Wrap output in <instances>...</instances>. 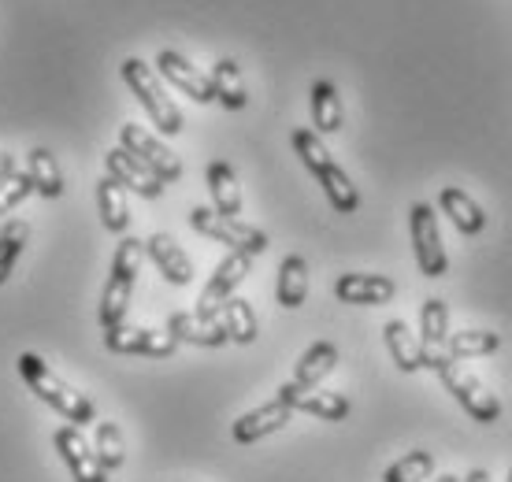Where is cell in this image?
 Segmentation results:
<instances>
[{
	"mask_svg": "<svg viewBox=\"0 0 512 482\" xmlns=\"http://www.w3.org/2000/svg\"><path fill=\"white\" fill-rule=\"evenodd\" d=\"M145 256L160 267V275H164L171 286H190L193 282L190 256L182 253V245L171 238V234H153V238L145 241Z\"/></svg>",
	"mask_w": 512,
	"mask_h": 482,
	"instance_id": "cell-18",
	"label": "cell"
},
{
	"mask_svg": "<svg viewBox=\"0 0 512 482\" xmlns=\"http://www.w3.org/2000/svg\"><path fill=\"white\" fill-rule=\"evenodd\" d=\"M290 416H294V408L275 397V401H268V405H260V408H253V412H245V416L234 419V427H231L234 442L238 445L260 442V438L282 431V427L290 423Z\"/></svg>",
	"mask_w": 512,
	"mask_h": 482,
	"instance_id": "cell-14",
	"label": "cell"
},
{
	"mask_svg": "<svg viewBox=\"0 0 512 482\" xmlns=\"http://www.w3.org/2000/svg\"><path fill=\"white\" fill-rule=\"evenodd\" d=\"M438 204H442V212L449 216V223L461 230V234H468V238L487 230V212H483L464 190H457V186H442Z\"/></svg>",
	"mask_w": 512,
	"mask_h": 482,
	"instance_id": "cell-19",
	"label": "cell"
},
{
	"mask_svg": "<svg viewBox=\"0 0 512 482\" xmlns=\"http://www.w3.org/2000/svg\"><path fill=\"white\" fill-rule=\"evenodd\" d=\"M316 182L323 186V193H327V201H331L334 212L349 216V212H357V208H360V193H357V186H353V178L334 164V160L323 167L320 175H316Z\"/></svg>",
	"mask_w": 512,
	"mask_h": 482,
	"instance_id": "cell-26",
	"label": "cell"
},
{
	"mask_svg": "<svg viewBox=\"0 0 512 482\" xmlns=\"http://www.w3.org/2000/svg\"><path fill=\"white\" fill-rule=\"evenodd\" d=\"M30 193H34V182H30L26 171L23 175L15 171L12 178H0V216H4V212H12V208H19Z\"/></svg>",
	"mask_w": 512,
	"mask_h": 482,
	"instance_id": "cell-35",
	"label": "cell"
},
{
	"mask_svg": "<svg viewBox=\"0 0 512 482\" xmlns=\"http://www.w3.org/2000/svg\"><path fill=\"white\" fill-rule=\"evenodd\" d=\"M93 453H97V460H101L104 471L123 468L127 449H123V434H119L116 423H97V442H93Z\"/></svg>",
	"mask_w": 512,
	"mask_h": 482,
	"instance_id": "cell-33",
	"label": "cell"
},
{
	"mask_svg": "<svg viewBox=\"0 0 512 482\" xmlns=\"http://www.w3.org/2000/svg\"><path fill=\"white\" fill-rule=\"evenodd\" d=\"M409 227H412V249H416L420 275H427V279H442L449 267V256H446V245H442V234H438L435 208L416 201L409 208Z\"/></svg>",
	"mask_w": 512,
	"mask_h": 482,
	"instance_id": "cell-5",
	"label": "cell"
},
{
	"mask_svg": "<svg viewBox=\"0 0 512 482\" xmlns=\"http://www.w3.org/2000/svg\"><path fill=\"white\" fill-rule=\"evenodd\" d=\"M119 149H127L130 156H138L141 164L149 167L160 182H179L182 178V164H179V156L167 149L164 141L153 138L145 127H138V123H127V127L119 130Z\"/></svg>",
	"mask_w": 512,
	"mask_h": 482,
	"instance_id": "cell-7",
	"label": "cell"
},
{
	"mask_svg": "<svg viewBox=\"0 0 512 482\" xmlns=\"http://www.w3.org/2000/svg\"><path fill=\"white\" fill-rule=\"evenodd\" d=\"M167 334H175L179 342L205 345V349H219V345L231 342L223 323H219V316H201V312H171Z\"/></svg>",
	"mask_w": 512,
	"mask_h": 482,
	"instance_id": "cell-17",
	"label": "cell"
},
{
	"mask_svg": "<svg viewBox=\"0 0 512 482\" xmlns=\"http://www.w3.org/2000/svg\"><path fill=\"white\" fill-rule=\"evenodd\" d=\"M26 241H30V227H26L23 219L4 223V230H0V286L12 279V267L23 256Z\"/></svg>",
	"mask_w": 512,
	"mask_h": 482,
	"instance_id": "cell-31",
	"label": "cell"
},
{
	"mask_svg": "<svg viewBox=\"0 0 512 482\" xmlns=\"http://www.w3.org/2000/svg\"><path fill=\"white\" fill-rule=\"evenodd\" d=\"M249 267H253V256H249V253H231V256H227V260L212 271L208 286L201 290V297H197V312H201V316H219V308L227 305V301L234 297V290L245 282Z\"/></svg>",
	"mask_w": 512,
	"mask_h": 482,
	"instance_id": "cell-9",
	"label": "cell"
},
{
	"mask_svg": "<svg viewBox=\"0 0 512 482\" xmlns=\"http://www.w3.org/2000/svg\"><path fill=\"white\" fill-rule=\"evenodd\" d=\"M435 471V457L427 449H412L383 471V482H427Z\"/></svg>",
	"mask_w": 512,
	"mask_h": 482,
	"instance_id": "cell-32",
	"label": "cell"
},
{
	"mask_svg": "<svg viewBox=\"0 0 512 482\" xmlns=\"http://www.w3.org/2000/svg\"><path fill=\"white\" fill-rule=\"evenodd\" d=\"M505 482H512V468H509V479H505Z\"/></svg>",
	"mask_w": 512,
	"mask_h": 482,
	"instance_id": "cell-39",
	"label": "cell"
},
{
	"mask_svg": "<svg viewBox=\"0 0 512 482\" xmlns=\"http://www.w3.org/2000/svg\"><path fill=\"white\" fill-rule=\"evenodd\" d=\"M383 342H386V353L394 356V364L405 375H412V371L423 368V345L420 338L409 330V323H401V319H390L383 327Z\"/></svg>",
	"mask_w": 512,
	"mask_h": 482,
	"instance_id": "cell-21",
	"label": "cell"
},
{
	"mask_svg": "<svg viewBox=\"0 0 512 482\" xmlns=\"http://www.w3.org/2000/svg\"><path fill=\"white\" fill-rule=\"evenodd\" d=\"M208 193H212V201H216L219 216H227V219L242 216V190H238V175H234L231 164H223V160H212V164H208Z\"/></svg>",
	"mask_w": 512,
	"mask_h": 482,
	"instance_id": "cell-22",
	"label": "cell"
},
{
	"mask_svg": "<svg viewBox=\"0 0 512 482\" xmlns=\"http://www.w3.org/2000/svg\"><path fill=\"white\" fill-rule=\"evenodd\" d=\"M498 345H501V338L494 330H457V334H449L446 353H449V360H468V356L498 353Z\"/></svg>",
	"mask_w": 512,
	"mask_h": 482,
	"instance_id": "cell-30",
	"label": "cell"
},
{
	"mask_svg": "<svg viewBox=\"0 0 512 482\" xmlns=\"http://www.w3.org/2000/svg\"><path fill=\"white\" fill-rule=\"evenodd\" d=\"M212 89H216V101L223 104V108H231V112H242L245 104H249V93H245V82H242V71H238V64H234L231 56L227 60H219L216 67H212Z\"/></svg>",
	"mask_w": 512,
	"mask_h": 482,
	"instance_id": "cell-27",
	"label": "cell"
},
{
	"mask_svg": "<svg viewBox=\"0 0 512 482\" xmlns=\"http://www.w3.org/2000/svg\"><path fill=\"white\" fill-rule=\"evenodd\" d=\"M420 345H423V368L438 371L449 360V308L442 297H427L420 305Z\"/></svg>",
	"mask_w": 512,
	"mask_h": 482,
	"instance_id": "cell-11",
	"label": "cell"
},
{
	"mask_svg": "<svg viewBox=\"0 0 512 482\" xmlns=\"http://www.w3.org/2000/svg\"><path fill=\"white\" fill-rule=\"evenodd\" d=\"M123 82L130 86V93L138 97V104L149 112L153 119V127L167 138H175L182 134V112L175 108V101L167 97V89L160 86V75H156L153 67L145 64V60H123Z\"/></svg>",
	"mask_w": 512,
	"mask_h": 482,
	"instance_id": "cell-3",
	"label": "cell"
},
{
	"mask_svg": "<svg viewBox=\"0 0 512 482\" xmlns=\"http://www.w3.org/2000/svg\"><path fill=\"white\" fill-rule=\"evenodd\" d=\"M97 208H101V223L112 230V234H127V227H130L127 190H123L112 175L101 178V186H97Z\"/></svg>",
	"mask_w": 512,
	"mask_h": 482,
	"instance_id": "cell-23",
	"label": "cell"
},
{
	"mask_svg": "<svg viewBox=\"0 0 512 482\" xmlns=\"http://www.w3.org/2000/svg\"><path fill=\"white\" fill-rule=\"evenodd\" d=\"M275 297H279L282 308H301L308 297V264L305 256L290 253L279 267V286H275Z\"/></svg>",
	"mask_w": 512,
	"mask_h": 482,
	"instance_id": "cell-24",
	"label": "cell"
},
{
	"mask_svg": "<svg viewBox=\"0 0 512 482\" xmlns=\"http://www.w3.org/2000/svg\"><path fill=\"white\" fill-rule=\"evenodd\" d=\"M219 323H223V330H227V338L238 345H253L256 334H260V323H256V312L249 301H242V297H231L227 305L219 308Z\"/></svg>",
	"mask_w": 512,
	"mask_h": 482,
	"instance_id": "cell-28",
	"label": "cell"
},
{
	"mask_svg": "<svg viewBox=\"0 0 512 482\" xmlns=\"http://www.w3.org/2000/svg\"><path fill=\"white\" fill-rule=\"evenodd\" d=\"M19 375H23L26 386H30L49 408H56L71 427H75V423H93V419H97V408H93L90 397L71 390L64 379H56V371H52L41 356H34V353L19 356Z\"/></svg>",
	"mask_w": 512,
	"mask_h": 482,
	"instance_id": "cell-1",
	"label": "cell"
},
{
	"mask_svg": "<svg viewBox=\"0 0 512 482\" xmlns=\"http://www.w3.org/2000/svg\"><path fill=\"white\" fill-rule=\"evenodd\" d=\"M190 227L205 238L219 241V245H231V253H249L260 256L268 253V234L253 223H242V219H227L219 216L216 208H193L190 212Z\"/></svg>",
	"mask_w": 512,
	"mask_h": 482,
	"instance_id": "cell-4",
	"label": "cell"
},
{
	"mask_svg": "<svg viewBox=\"0 0 512 482\" xmlns=\"http://www.w3.org/2000/svg\"><path fill=\"white\" fill-rule=\"evenodd\" d=\"M435 482H464V479H457V475H438Z\"/></svg>",
	"mask_w": 512,
	"mask_h": 482,
	"instance_id": "cell-38",
	"label": "cell"
},
{
	"mask_svg": "<svg viewBox=\"0 0 512 482\" xmlns=\"http://www.w3.org/2000/svg\"><path fill=\"white\" fill-rule=\"evenodd\" d=\"M104 345H108V353H119V356H156V360H164V356H171L179 349V338L167 334V330L119 323V327L104 330Z\"/></svg>",
	"mask_w": 512,
	"mask_h": 482,
	"instance_id": "cell-8",
	"label": "cell"
},
{
	"mask_svg": "<svg viewBox=\"0 0 512 482\" xmlns=\"http://www.w3.org/2000/svg\"><path fill=\"white\" fill-rule=\"evenodd\" d=\"M15 175V156L0 153V178H12Z\"/></svg>",
	"mask_w": 512,
	"mask_h": 482,
	"instance_id": "cell-36",
	"label": "cell"
},
{
	"mask_svg": "<svg viewBox=\"0 0 512 482\" xmlns=\"http://www.w3.org/2000/svg\"><path fill=\"white\" fill-rule=\"evenodd\" d=\"M294 149H297V156H301V164H305L312 175H320L323 167L334 160V156L327 153V145H323V138L316 134V130L297 127L294 130Z\"/></svg>",
	"mask_w": 512,
	"mask_h": 482,
	"instance_id": "cell-34",
	"label": "cell"
},
{
	"mask_svg": "<svg viewBox=\"0 0 512 482\" xmlns=\"http://www.w3.org/2000/svg\"><path fill=\"white\" fill-rule=\"evenodd\" d=\"M275 397H279V401H286L294 412L316 416V419H323V423H338V419L349 416V397L331 394V390H294V386L286 382Z\"/></svg>",
	"mask_w": 512,
	"mask_h": 482,
	"instance_id": "cell-15",
	"label": "cell"
},
{
	"mask_svg": "<svg viewBox=\"0 0 512 482\" xmlns=\"http://www.w3.org/2000/svg\"><path fill=\"white\" fill-rule=\"evenodd\" d=\"M464 482H490V475H487V468H475L464 475Z\"/></svg>",
	"mask_w": 512,
	"mask_h": 482,
	"instance_id": "cell-37",
	"label": "cell"
},
{
	"mask_svg": "<svg viewBox=\"0 0 512 482\" xmlns=\"http://www.w3.org/2000/svg\"><path fill=\"white\" fill-rule=\"evenodd\" d=\"M435 375H438V382L446 386L449 394L461 401V408L475 419V423H498V416H501L498 397L490 394L487 386L475 379V375L461 371L457 364H453V360H446V364H442Z\"/></svg>",
	"mask_w": 512,
	"mask_h": 482,
	"instance_id": "cell-6",
	"label": "cell"
},
{
	"mask_svg": "<svg viewBox=\"0 0 512 482\" xmlns=\"http://www.w3.org/2000/svg\"><path fill=\"white\" fill-rule=\"evenodd\" d=\"M312 127L320 134H338L342 130V101H338V89L327 78L312 82Z\"/></svg>",
	"mask_w": 512,
	"mask_h": 482,
	"instance_id": "cell-25",
	"label": "cell"
},
{
	"mask_svg": "<svg viewBox=\"0 0 512 482\" xmlns=\"http://www.w3.org/2000/svg\"><path fill=\"white\" fill-rule=\"evenodd\" d=\"M394 293H397L394 279H386V275L349 271V275H338V282H334V297L342 305H386Z\"/></svg>",
	"mask_w": 512,
	"mask_h": 482,
	"instance_id": "cell-16",
	"label": "cell"
},
{
	"mask_svg": "<svg viewBox=\"0 0 512 482\" xmlns=\"http://www.w3.org/2000/svg\"><path fill=\"white\" fill-rule=\"evenodd\" d=\"M52 449L60 453V460L67 464L75 482H108V471L101 468V460L93 453V445H86V438L78 434V427L64 423L60 431L52 434Z\"/></svg>",
	"mask_w": 512,
	"mask_h": 482,
	"instance_id": "cell-10",
	"label": "cell"
},
{
	"mask_svg": "<svg viewBox=\"0 0 512 482\" xmlns=\"http://www.w3.org/2000/svg\"><path fill=\"white\" fill-rule=\"evenodd\" d=\"M156 71H160V78H167L171 86L179 89V93H186L190 101L197 104H212L216 101V89H212V78L201 75L197 67L182 56V52L175 49H164L160 56H156Z\"/></svg>",
	"mask_w": 512,
	"mask_h": 482,
	"instance_id": "cell-12",
	"label": "cell"
},
{
	"mask_svg": "<svg viewBox=\"0 0 512 482\" xmlns=\"http://www.w3.org/2000/svg\"><path fill=\"white\" fill-rule=\"evenodd\" d=\"M334 364H338V345L334 342L308 345V353L297 360L290 386H294V390H316V386H320V382L334 371Z\"/></svg>",
	"mask_w": 512,
	"mask_h": 482,
	"instance_id": "cell-20",
	"label": "cell"
},
{
	"mask_svg": "<svg viewBox=\"0 0 512 482\" xmlns=\"http://www.w3.org/2000/svg\"><path fill=\"white\" fill-rule=\"evenodd\" d=\"M104 167H108V175L116 178L123 190L138 193L145 201H156V197L164 193V182L141 164L138 156H130L127 149H112V153L104 156Z\"/></svg>",
	"mask_w": 512,
	"mask_h": 482,
	"instance_id": "cell-13",
	"label": "cell"
},
{
	"mask_svg": "<svg viewBox=\"0 0 512 482\" xmlns=\"http://www.w3.org/2000/svg\"><path fill=\"white\" fill-rule=\"evenodd\" d=\"M26 175L34 182V193L49 197V201H56V197L64 193V175H60L56 156H52L49 149H34V153L26 156Z\"/></svg>",
	"mask_w": 512,
	"mask_h": 482,
	"instance_id": "cell-29",
	"label": "cell"
},
{
	"mask_svg": "<svg viewBox=\"0 0 512 482\" xmlns=\"http://www.w3.org/2000/svg\"><path fill=\"white\" fill-rule=\"evenodd\" d=\"M141 260H145V241L138 238H123L119 241L116 256H112V275H108V286L101 293V327L112 330L127 319L130 308V293H134V279L141 271Z\"/></svg>",
	"mask_w": 512,
	"mask_h": 482,
	"instance_id": "cell-2",
	"label": "cell"
}]
</instances>
